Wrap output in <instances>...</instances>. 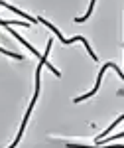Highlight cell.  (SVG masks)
Wrapping results in <instances>:
<instances>
[{"mask_svg":"<svg viewBox=\"0 0 124 148\" xmlns=\"http://www.w3.org/2000/svg\"><path fill=\"white\" fill-rule=\"evenodd\" d=\"M67 148H102V146H81V144H67ZM104 148H124V146H104Z\"/></svg>","mask_w":124,"mask_h":148,"instance_id":"7a4b0ae2","label":"cell"},{"mask_svg":"<svg viewBox=\"0 0 124 148\" xmlns=\"http://www.w3.org/2000/svg\"><path fill=\"white\" fill-rule=\"evenodd\" d=\"M0 51H2V53H6V56H10V57H16V59H22V56H18V53H10V51L2 49V47H0Z\"/></svg>","mask_w":124,"mask_h":148,"instance_id":"3957f363","label":"cell"},{"mask_svg":"<svg viewBox=\"0 0 124 148\" xmlns=\"http://www.w3.org/2000/svg\"><path fill=\"white\" fill-rule=\"evenodd\" d=\"M95 2H97V0H91V8H89V12H87V14H85L83 18H77L75 22H77V24H81V22H85V20L89 18V16H91V12H93V6H95Z\"/></svg>","mask_w":124,"mask_h":148,"instance_id":"6da1fadb","label":"cell"}]
</instances>
